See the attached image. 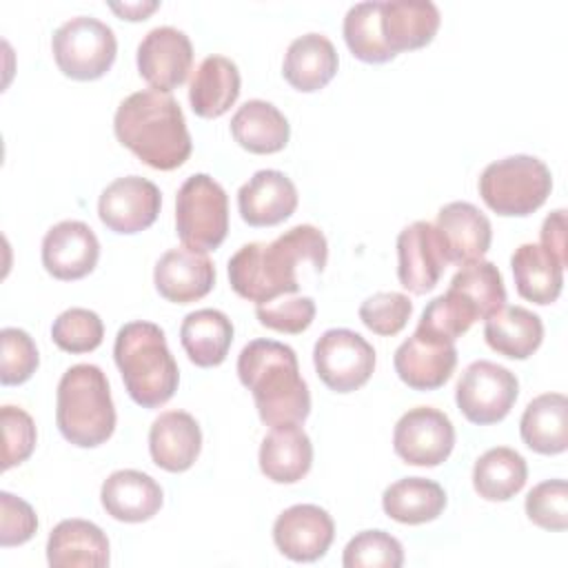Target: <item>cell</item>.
<instances>
[{"label":"cell","instance_id":"6da1fadb","mask_svg":"<svg viewBox=\"0 0 568 568\" xmlns=\"http://www.w3.org/2000/svg\"><path fill=\"white\" fill-rule=\"evenodd\" d=\"M328 260L324 233L313 224H297L273 242L240 246L229 260L231 288L255 304H266L300 288L297 268L308 264L322 273Z\"/></svg>","mask_w":568,"mask_h":568},{"label":"cell","instance_id":"7a4b0ae2","mask_svg":"<svg viewBox=\"0 0 568 568\" xmlns=\"http://www.w3.org/2000/svg\"><path fill=\"white\" fill-rule=\"evenodd\" d=\"M113 131L122 146L158 171L182 166L193 151L180 102L155 89L124 98L115 111Z\"/></svg>","mask_w":568,"mask_h":568},{"label":"cell","instance_id":"3957f363","mask_svg":"<svg viewBox=\"0 0 568 568\" xmlns=\"http://www.w3.org/2000/svg\"><path fill=\"white\" fill-rule=\"evenodd\" d=\"M237 377L266 426L302 424L308 417L311 393L291 346L275 339L248 342L237 355Z\"/></svg>","mask_w":568,"mask_h":568},{"label":"cell","instance_id":"277c9868","mask_svg":"<svg viewBox=\"0 0 568 568\" xmlns=\"http://www.w3.org/2000/svg\"><path fill=\"white\" fill-rule=\"evenodd\" d=\"M113 359L138 406L158 408L175 395L180 371L158 324L144 320L124 324L115 335Z\"/></svg>","mask_w":568,"mask_h":568},{"label":"cell","instance_id":"5b68a950","mask_svg":"<svg viewBox=\"0 0 568 568\" xmlns=\"http://www.w3.org/2000/svg\"><path fill=\"white\" fill-rule=\"evenodd\" d=\"M55 424L78 448H95L115 430V406L104 371L75 364L64 371L55 393Z\"/></svg>","mask_w":568,"mask_h":568},{"label":"cell","instance_id":"8992f818","mask_svg":"<svg viewBox=\"0 0 568 568\" xmlns=\"http://www.w3.org/2000/svg\"><path fill=\"white\" fill-rule=\"evenodd\" d=\"M479 195L497 215L535 213L552 191L550 169L535 155H508L490 162L479 175Z\"/></svg>","mask_w":568,"mask_h":568},{"label":"cell","instance_id":"52a82bcc","mask_svg":"<svg viewBox=\"0 0 568 568\" xmlns=\"http://www.w3.org/2000/svg\"><path fill=\"white\" fill-rule=\"evenodd\" d=\"M175 231L184 246L215 251L229 233V197L209 173L189 175L175 197Z\"/></svg>","mask_w":568,"mask_h":568},{"label":"cell","instance_id":"ba28073f","mask_svg":"<svg viewBox=\"0 0 568 568\" xmlns=\"http://www.w3.org/2000/svg\"><path fill=\"white\" fill-rule=\"evenodd\" d=\"M51 51L58 69L71 80L102 78L118 53L113 29L91 16H75L62 22L51 38Z\"/></svg>","mask_w":568,"mask_h":568},{"label":"cell","instance_id":"9c48e42d","mask_svg":"<svg viewBox=\"0 0 568 568\" xmlns=\"http://www.w3.org/2000/svg\"><path fill=\"white\" fill-rule=\"evenodd\" d=\"M517 395L519 382L515 373L490 359L468 364L455 386L457 408L477 426L501 422L510 413Z\"/></svg>","mask_w":568,"mask_h":568},{"label":"cell","instance_id":"30bf717a","mask_svg":"<svg viewBox=\"0 0 568 568\" xmlns=\"http://www.w3.org/2000/svg\"><path fill=\"white\" fill-rule=\"evenodd\" d=\"M375 348L351 328H328L313 348V364L320 379L335 393L362 388L375 371Z\"/></svg>","mask_w":568,"mask_h":568},{"label":"cell","instance_id":"8fae6325","mask_svg":"<svg viewBox=\"0 0 568 568\" xmlns=\"http://www.w3.org/2000/svg\"><path fill=\"white\" fill-rule=\"evenodd\" d=\"M455 446V426L450 417L433 406L406 410L393 430L397 457L410 466H439Z\"/></svg>","mask_w":568,"mask_h":568},{"label":"cell","instance_id":"7c38bea8","mask_svg":"<svg viewBox=\"0 0 568 568\" xmlns=\"http://www.w3.org/2000/svg\"><path fill=\"white\" fill-rule=\"evenodd\" d=\"M162 206L160 189L140 175H124L113 180L98 200V215L102 224L120 235H133L149 229Z\"/></svg>","mask_w":568,"mask_h":568},{"label":"cell","instance_id":"4fadbf2b","mask_svg":"<svg viewBox=\"0 0 568 568\" xmlns=\"http://www.w3.org/2000/svg\"><path fill=\"white\" fill-rule=\"evenodd\" d=\"M193 67V44L175 27H155L138 44V71L144 82L162 93L178 89Z\"/></svg>","mask_w":568,"mask_h":568},{"label":"cell","instance_id":"5bb4252c","mask_svg":"<svg viewBox=\"0 0 568 568\" xmlns=\"http://www.w3.org/2000/svg\"><path fill=\"white\" fill-rule=\"evenodd\" d=\"M446 255L435 224L417 220L399 231L397 235V277L399 284L424 295L439 284L446 268Z\"/></svg>","mask_w":568,"mask_h":568},{"label":"cell","instance_id":"9a60e30c","mask_svg":"<svg viewBox=\"0 0 568 568\" xmlns=\"http://www.w3.org/2000/svg\"><path fill=\"white\" fill-rule=\"evenodd\" d=\"M333 537V517L315 504H295L282 510L273 524V541L277 550L302 564L322 559L331 548Z\"/></svg>","mask_w":568,"mask_h":568},{"label":"cell","instance_id":"2e32d148","mask_svg":"<svg viewBox=\"0 0 568 568\" xmlns=\"http://www.w3.org/2000/svg\"><path fill=\"white\" fill-rule=\"evenodd\" d=\"M393 364L408 388L435 390L450 379L457 366V348L455 342L415 328V333L397 346Z\"/></svg>","mask_w":568,"mask_h":568},{"label":"cell","instance_id":"e0dca14e","mask_svg":"<svg viewBox=\"0 0 568 568\" xmlns=\"http://www.w3.org/2000/svg\"><path fill=\"white\" fill-rule=\"evenodd\" d=\"M100 257V242L93 229L80 220H62L42 240V266L62 282L89 275Z\"/></svg>","mask_w":568,"mask_h":568},{"label":"cell","instance_id":"ac0fdd59","mask_svg":"<svg viewBox=\"0 0 568 568\" xmlns=\"http://www.w3.org/2000/svg\"><path fill=\"white\" fill-rule=\"evenodd\" d=\"M158 293L173 304H191L211 293L215 266L204 251L180 246L166 251L153 271Z\"/></svg>","mask_w":568,"mask_h":568},{"label":"cell","instance_id":"d6986e66","mask_svg":"<svg viewBox=\"0 0 568 568\" xmlns=\"http://www.w3.org/2000/svg\"><path fill=\"white\" fill-rule=\"evenodd\" d=\"M435 229L439 233L446 262L466 266L484 260L490 248V220L470 202H450L442 206Z\"/></svg>","mask_w":568,"mask_h":568},{"label":"cell","instance_id":"ffe728a7","mask_svg":"<svg viewBox=\"0 0 568 568\" xmlns=\"http://www.w3.org/2000/svg\"><path fill=\"white\" fill-rule=\"evenodd\" d=\"M237 209L248 226H275L297 209V189L288 175L262 169L237 191Z\"/></svg>","mask_w":568,"mask_h":568},{"label":"cell","instance_id":"44dd1931","mask_svg":"<svg viewBox=\"0 0 568 568\" xmlns=\"http://www.w3.org/2000/svg\"><path fill=\"white\" fill-rule=\"evenodd\" d=\"M202 450V430L186 410H164L149 428V453L155 466L169 473L189 470Z\"/></svg>","mask_w":568,"mask_h":568},{"label":"cell","instance_id":"7402d4cb","mask_svg":"<svg viewBox=\"0 0 568 568\" xmlns=\"http://www.w3.org/2000/svg\"><path fill=\"white\" fill-rule=\"evenodd\" d=\"M439 22H442L439 9L430 0L382 2L379 31L386 49L393 55L426 47L435 38Z\"/></svg>","mask_w":568,"mask_h":568},{"label":"cell","instance_id":"603a6c76","mask_svg":"<svg viewBox=\"0 0 568 568\" xmlns=\"http://www.w3.org/2000/svg\"><path fill=\"white\" fill-rule=\"evenodd\" d=\"M100 501L106 515H111L113 519L124 524H140L158 515L164 495L160 484L151 475L133 468H122L104 479L100 488Z\"/></svg>","mask_w":568,"mask_h":568},{"label":"cell","instance_id":"cb8c5ba5","mask_svg":"<svg viewBox=\"0 0 568 568\" xmlns=\"http://www.w3.org/2000/svg\"><path fill=\"white\" fill-rule=\"evenodd\" d=\"M47 561L53 568H104L109 566V539L93 521L62 519L49 532Z\"/></svg>","mask_w":568,"mask_h":568},{"label":"cell","instance_id":"d4e9b609","mask_svg":"<svg viewBox=\"0 0 568 568\" xmlns=\"http://www.w3.org/2000/svg\"><path fill=\"white\" fill-rule=\"evenodd\" d=\"M337 64V51L326 36L304 33L288 44L284 53L282 75L293 89L302 93H313L324 89L335 78Z\"/></svg>","mask_w":568,"mask_h":568},{"label":"cell","instance_id":"484cf974","mask_svg":"<svg viewBox=\"0 0 568 568\" xmlns=\"http://www.w3.org/2000/svg\"><path fill=\"white\" fill-rule=\"evenodd\" d=\"M260 470L275 484H295L311 470L313 444L300 424L273 426L260 446Z\"/></svg>","mask_w":568,"mask_h":568},{"label":"cell","instance_id":"4316f807","mask_svg":"<svg viewBox=\"0 0 568 568\" xmlns=\"http://www.w3.org/2000/svg\"><path fill=\"white\" fill-rule=\"evenodd\" d=\"M237 64L226 55H209L195 69L189 84V102L200 118L224 115L240 95Z\"/></svg>","mask_w":568,"mask_h":568},{"label":"cell","instance_id":"83f0119b","mask_svg":"<svg viewBox=\"0 0 568 568\" xmlns=\"http://www.w3.org/2000/svg\"><path fill=\"white\" fill-rule=\"evenodd\" d=\"M510 268L519 297L539 306L552 304L559 297L566 264L541 244L528 242L517 246L510 257Z\"/></svg>","mask_w":568,"mask_h":568},{"label":"cell","instance_id":"f1b7e54d","mask_svg":"<svg viewBox=\"0 0 568 568\" xmlns=\"http://www.w3.org/2000/svg\"><path fill=\"white\" fill-rule=\"evenodd\" d=\"M231 133L248 153L268 155L288 144L291 126L275 104L266 100H246L231 118Z\"/></svg>","mask_w":568,"mask_h":568},{"label":"cell","instance_id":"f546056e","mask_svg":"<svg viewBox=\"0 0 568 568\" xmlns=\"http://www.w3.org/2000/svg\"><path fill=\"white\" fill-rule=\"evenodd\" d=\"M486 344L510 359L530 357L544 339L541 317L524 306H501L484 322Z\"/></svg>","mask_w":568,"mask_h":568},{"label":"cell","instance_id":"4dcf8cb0","mask_svg":"<svg viewBox=\"0 0 568 568\" xmlns=\"http://www.w3.org/2000/svg\"><path fill=\"white\" fill-rule=\"evenodd\" d=\"M524 444L539 455H559L568 446V399L564 393H544L535 397L521 419Z\"/></svg>","mask_w":568,"mask_h":568},{"label":"cell","instance_id":"1f68e13d","mask_svg":"<svg viewBox=\"0 0 568 568\" xmlns=\"http://www.w3.org/2000/svg\"><path fill=\"white\" fill-rule=\"evenodd\" d=\"M180 342L195 366H220L233 344V324L217 308H200L182 320Z\"/></svg>","mask_w":568,"mask_h":568},{"label":"cell","instance_id":"d6a6232c","mask_svg":"<svg viewBox=\"0 0 568 568\" xmlns=\"http://www.w3.org/2000/svg\"><path fill=\"white\" fill-rule=\"evenodd\" d=\"M384 513L408 526L437 519L446 508L444 488L426 477H404L390 484L382 495Z\"/></svg>","mask_w":568,"mask_h":568},{"label":"cell","instance_id":"836d02e7","mask_svg":"<svg viewBox=\"0 0 568 568\" xmlns=\"http://www.w3.org/2000/svg\"><path fill=\"white\" fill-rule=\"evenodd\" d=\"M526 479V459L508 446L486 450L473 466V486L486 501H508L524 488Z\"/></svg>","mask_w":568,"mask_h":568},{"label":"cell","instance_id":"e575fe53","mask_svg":"<svg viewBox=\"0 0 568 568\" xmlns=\"http://www.w3.org/2000/svg\"><path fill=\"white\" fill-rule=\"evenodd\" d=\"M448 291L464 297L477 313L479 320H486L497 308L506 304V288L499 268L493 262L479 260L462 266L453 280Z\"/></svg>","mask_w":568,"mask_h":568},{"label":"cell","instance_id":"d590c367","mask_svg":"<svg viewBox=\"0 0 568 568\" xmlns=\"http://www.w3.org/2000/svg\"><path fill=\"white\" fill-rule=\"evenodd\" d=\"M382 2H357L344 16V40L351 53L368 64H382L395 55L386 49L379 31Z\"/></svg>","mask_w":568,"mask_h":568},{"label":"cell","instance_id":"8d00e7d4","mask_svg":"<svg viewBox=\"0 0 568 568\" xmlns=\"http://www.w3.org/2000/svg\"><path fill=\"white\" fill-rule=\"evenodd\" d=\"M477 320L479 317H477L475 308L464 297H459L453 291H446L444 295H437L435 300H430L426 304V308L422 311V317L417 322V328L433 337L455 342Z\"/></svg>","mask_w":568,"mask_h":568},{"label":"cell","instance_id":"74e56055","mask_svg":"<svg viewBox=\"0 0 568 568\" xmlns=\"http://www.w3.org/2000/svg\"><path fill=\"white\" fill-rule=\"evenodd\" d=\"M104 324L95 311L73 306L62 311L51 324V339L67 353H89L102 344Z\"/></svg>","mask_w":568,"mask_h":568},{"label":"cell","instance_id":"f35d334b","mask_svg":"<svg viewBox=\"0 0 568 568\" xmlns=\"http://www.w3.org/2000/svg\"><path fill=\"white\" fill-rule=\"evenodd\" d=\"M342 564L344 568H399L404 548L386 530H362L346 544Z\"/></svg>","mask_w":568,"mask_h":568},{"label":"cell","instance_id":"ab89813d","mask_svg":"<svg viewBox=\"0 0 568 568\" xmlns=\"http://www.w3.org/2000/svg\"><path fill=\"white\" fill-rule=\"evenodd\" d=\"M0 382L4 386L24 384L40 364L31 335L22 328L7 326L0 331Z\"/></svg>","mask_w":568,"mask_h":568},{"label":"cell","instance_id":"60d3db41","mask_svg":"<svg viewBox=\"0 0 568 568\" xmlns=\"http://www.w3.org/2000/svg\"><path fill=\"white\" fill-rule=\"evenodd\" d=\"M413 315V302L397 291H379L359 304L362 324L375 335H397Z\"/></svg>","mask_w":568,"mask_h":568},{"label":"cell","instance_id":"b9f144b4","mask_svg":"<svg viewBox=\"0 0 568 568\" xmlns=\"http://www.w3.org/2000/svg\"><path fill=\"white\" fill-rule=\"evenodd\" d=\"M528 519L546 530L568 528V484L566 479H548L526 495Z\"/></svg>","mask_w":568,"mask_h":568},{"label":"cell","instance_id":"7bdbcfd3","mask_svg":"<svg viewBox=\"0 0 568 568\" xmlns=\"http://www.w3.org/2000/svg\"><path fill=\"white\" fill-rule=\"evenodd\" d=\"M255 317L260 320L262 326L277 331V333H288L297 335L306 331L313 320H315V302L308 295H297V297H282V300H271L266 304L255 306Z\"/></svg>","mask_w":568,"mask_h":568},{"label":"cell","instance_id":"ee69618b","mask_svg":"<svg viewBox=\"0 0 568 568\" xmlns=\"http://www.w3.org/2000/svg\"><path fill=\"white\" fill-rule=\"evenodd\" d=\"M0 419H2V437H4L2 468L9 470L31 457L38 433L31 415L18 406L4 404L0 410Z\"/></svg>","mask_w":568,"mask_h":568},{"label":"cell","instance_id":"f6af8a7d","mask_svg":"<svg viewBox=\"0 0 568 568\" xmlns=\"http://www.w3.org/2000/svg\"><path fill=\"white\" fill-rule=\"evenodd\" d=\"M0 546L27 544L38 530V517L31 504L7 490L0 493Z\"/></svg>","mask_w":568,"mask_h":568},{"label":"cell","instance_id":"bcb514c9","mask_svg":"<svg viewBox=\"0 0 568 568\" xmlns=\"http://www.w3.org/2000/svg\"><path fill=\"white\" fill-rule=\"evenodd\" d=\"M541 246L548 248L559 262H568L566 255V211H552L541 224Z\"/></svg>","mask_w":568,"mask_h":568},{"label":"cell","instance_id":"7dc6e473","mask_svg":"<svg viewBox=\"0 0 568 568\" xmlns=\"http://www.w3.org/2000/svg\"><path fill=\"white\" fill-rule=\"evenodd\" d=\"M160 4L158 2H124V4H111V9L122 16V20H144L151 11H155Z\"/></svg>","mask_w":568,"mask_h":568}]
</instances>
